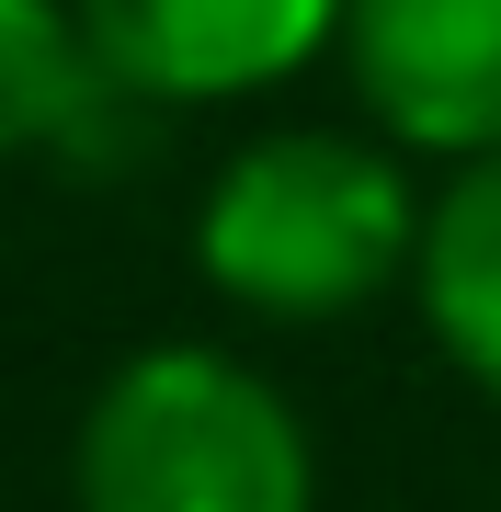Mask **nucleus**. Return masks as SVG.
I'll return each instance as SVG.
<instances>
[{
	"mask_svg": "<svg viewBox=\"0 0 501 512\" xmlns=\"http://www.w3.org/2000/svg\"><path fill=\"white\" fill-rule=\"evenodd\" d=\"M137 103H251L342 46V0H69Z\"/></svg>",
	"mask_w": 501,
	"mask_h": 512,
	"instance_id": "obj_4",
	"label": "nucleus"
},
{
	"mask_svg": "<svg viewBox=\"0 0 501 512\" xmlns=\"http://www.w3.org/2000/svg\"><path fill=\"white\" fill-rule=\"evenodd\" d=\"M69 490L80 512H319V444L228 342H149L92 387Z\"/></svg>",
	"mask_w": 501,
	"mask_h": 512,
	"instance_id": "obj_2",
	"label": "nucleus"
},
{
	"mask_svg": "<svg viewBox=\"0 0 501 512\" xmlns=\"http://www.w3.org/2000/svg\"><path fill=\"white\" fill-rule=\"evenodd\" d=\"M410 296H422L433 353H445V365L501 410V148H490V160H456L445 194L422 205Z\"/></svg>",
	"mask_w": 501,
	"mask_h": 512,
	"instance_id": "obj_6",
	"label": "nucleus"
},
{
	"mask_svg": "<svg viewBox=\"0 0 501 512\" xmlns=\"http://www.w3.org/2000/svg\"><path fill=\"white\" fill-rule=\"evenodd\" d=\"M422 183L376 126H262L205 171L194 274L240 319L319 330L388 308L422 262Z\"/></svg>",
	"mask_w": 501,
	"mask_h": 512,
	"instance_id": "obj_1",
	"label": "nucleus"
},
{
	"mask_svg": "<svg viewBox=\"0 0 501 512\" xmlns=\"http://www.w3.org/2000/svg\"><path fill=\"white\" fill-rule=\"evenodd\" d=\"M149 126V103L103 69L92 23L69 0H0V160L114 171Z\"/></svg>",
	"mask_w": 501,
	"mask_h": 512,
	"instance_id": "obj_5",
	"label": "nucleus"
},
{
	"mask_svg": "<svg viewBox=\"0 0 501 512\" xmlns=\"http://www.w3.org/2000/svg\"><path fill=\"white\" fill-rule=\"evenodd\" d=\"M342 92L410 160L501 148V0H342Z\"/></svg>",
	"mask_w": 501,
	"mask_h": 512,
	"instance_id": "obj_3",
	"label": "nucleus"
}]
</instances>
